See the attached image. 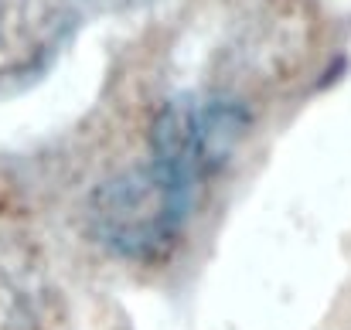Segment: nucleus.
Returning a JSON list of instances; mask_svg holds the SVG:
<instances>
[{"label":"nucleus","mask_w":351,"mask_h":330,"mask_svg":"<svg viewBox=\"0 0 351 330\" xmlns=\"http://www.w3.org/2000/svg\"><path fill=\"white\" fill-rule=\"evenodd\" d=\"M252 126L242 99L226 92H184L164 103L150 123V157L167 174L202 188L239 150Z\"/></svg>","instance_id":"2"},{"label":"nucleus","mask_w":351,"mask_h":330,"mask_svg":"<svg viewBox=\"0 0 351 330\" xmlns=\"http://www.w3.org/2000/svg\"><path fill=\"white\" fill-rule=\"evenodd\" d=\"M195 201V184L167 174L154 160H143L93 191L86 221L106 252L130 262H157L181 242Z\"/></svg>","instance_id":"1"},{"label":"nucleus","mask_w":351,"mask_h":330,"mask_svg":"<svg viewBox=\"0 0 351 330\" xmlns=\"http://www.w3.org/2000/svg\"><path fill=\"white\" fill-rule=\"evenodd\" d=\"M82 0H0V96L34 86L69 48Z\"/></svg>","instance_id":"3"},{"label":"nucleus","mask_w":351,"mask_h":330,"mask_svg":"<svg viewBox=\"0 0 351 330\" xmlns=\"http://www.w3.org/2000/svg\"><path fill=\"white\" fill-rule=\"evenodd\" d=\"M106 3H113V7H133V3H143V0H106Z\"/></svg>","instance_id":"4"}]
</instances>
